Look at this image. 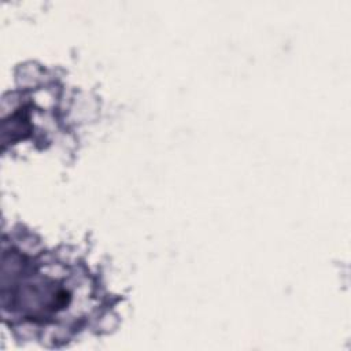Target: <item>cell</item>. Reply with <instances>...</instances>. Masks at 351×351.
Segmentation results:
<instances>
[{
  "mask_svg": "<svg viewBox=\"0 0 351 351\" xmlns=\"http://www.w3.org/2000/svg\"><path fill=\"white\" fill-rule=\"evenodd\" d=\"M44 266H26L11 277V307L36 324L58 321L73 306L69 280L47 273Z\"/></svg>",
  "mask_w": 351,
  "mask_h": 351,
  "instance_id": "1",
  "label": "cell"
}]
</instances>
